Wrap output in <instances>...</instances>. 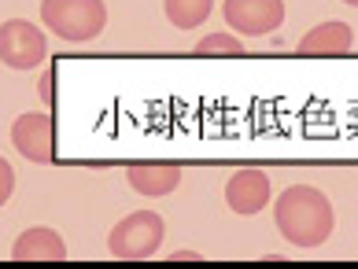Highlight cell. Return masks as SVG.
Wrapping results in <instances>:
<instances>
[{
	"label": "cell",
	"mask_w": 358,
	"mask_h": 269,
	"mask_svg": "<svg viewBox=\"0 0 358 269\" xmlns=\"http://www.w3.org/2000/svg\"><path fill=\"white\" fill-rule=\"evenodd\" d=\"M273 221L292 247H322L336 228V210L322 188L292 184L277 196Z\"/></svg>",
	"instance_id": "1"
},
{
	"label": "cell",
	"mask_w": 358,
	"mask_h": 269,
	"mask_svg": "<svg viewBox=\"0 0 358 269\" xmlns=\"http://www.w3.org/2000/svg\"><path fill=\"white\" fill-rule=\"evenodd\" d=\"M41 22L59 41L85 45L108 26L103 0H41Z\"/></svg>",
	"instance_id": "2"
},
{
	"label": "cell",
	"mask_w": 358,
	"mask_h": 269,
	"mask_svg": "<svg viewBox=\"0 0 358 269\" xmlns=\"http://www.w3.org/2000/svg\"><path fill=\"white\" fill-rule=\"evenodd\" d=\"M163 236H166V221L155 210H137L111 228L108 251L118 262H144L163 247Z\"/></svg>",
	"instance_id": "3"
},
{
	"label": "cell",
	"mask_w": 358,
	"mask_h": 269,
	"mask_svg": "<svg viewBox=\"0 0 358 269\" xmlns=\"http://www.w3.org/2000/svg\"><path fill=\"white\" fill-rule=\"evenodd\" d=\"M48 56V41L30 19H8L0 26V63L11 71H37Z\"/></svg>",
	"instance_id": "4"
},
{
	"label": "cell",
	"mask_w": 358,
	"mask_h": 269,
	"mask_svg": "<svg viewBox=\"0 0 358 269\" xmlns=\"http://www.w3.org/2000/svg\"><path fill=\"white\" fill-rule=\"evenodd\" d=\"M222 15L241 37H266L285 22V0H225Z\"/></svg>",
	"instance_id": "5"
},
{
	"label": "cell",
	"mask_w": 358,
	"mask_h": 269,
	"mask_svg": "<svg viewBox=\"0 0 358 269\" xmlns=\"http://www.w3.org/2000/svg\"><path fill=\"white\" fill-rule=\"evenodd\" d=\"M11 144L30 163H52V155H56V126H52L48 115L26 111L11 126Z\"/></svg>",
	"instance_id": "6"
},
{
	"label": "cell",
	"mask_w": 358,
	"mask_h": 269,
	"mask_svg": "<svg viewBox=\"0 0 358 269\" xmlns=\"http://www.w3.org/2000/svg\"><path fill=\"white\" fill-rule=\"evenodd\" d=\"M270 177L262 170L255 166H244V170H236L229 184H225V203H229L233 214H241V218H251V214H259V210H266L270 203Z\"/></svg>",
	"instance_id": "7"
},
{
	"label": "cell",
	"mask_w": 358,
	"mask_h": 269,
	"mask_svg": "<svg viewBox=\"0 0 358 269\" xmlns=\"http://www.w3.org/2000/svg\"><path fill=\"white\" fill-rule=\"evenodd\" d=\"M11 262H67V244L56 228H26L11 244Z\"/></svg>",
	"instance_id": "8"
},
{
	"label": "cell",
	"mask_w": 358,
	"mask_h": 269,
	"mask_svg": "<svg viewBox=\"0 0 358 269\" xmlns=\"http://www.w3.org/2000/svg\"><path fill=\"white\" fill-rule=\"evenodd\" d=\"M355 45V30L348 22H317L303 34L299 56H348Z\"/></svg>",
	"instance_id": "9"
},
{
	"label": "cell",
	"mask_w": 358,
	"mask_h": 269,
	"mask_svg": "<svg viewBox=\"0 0 358 269\" xmlns=\"http://www.w3.org/2000/svg\"><path fill=\"white\" fill-rule=\"evenodd\" d=\"M126 177H129L134 192L148 196V199H163L181 184V166H174V163H137V166H129Z\"/></svg>",
	"instance_id": "10"
},
{
	"label": "cell",
	"mask_w": 358,
	"mask_h": 269,
	"mask_svg": "<svg viewBox=\"0 0 358 269\" xmlns=\"http://www.w3.org/2000/svg\"><path fill=\"white\" fill-rule=\"evenodd\" d=\"M163 11L178 30H196L215 11V0H163Z\"/></svg>",
	"instance_id": "11"
},
{
	"label": "cell",
	"mask_w": 358,
	"mask_h": 269,
	"mask_svg": "<svg viewBox=\"0 0 358 269\" xmlns=\"http://www.w3.org/2000/svg\"><path fill=\"white\" fill-rule=\"evenodd\" d=\"M192 56H200V59H215V56L241 59V56H244V41H236L233 34H207L203 41H196Z\"/></svg>",
	"instance_id": "12"
},
{
	"label": "cell",
	"mask_w": 358,
	"mask_h": 269,
	"mask_svg": "<svg viewBox=\"0 0 358 269\" xmlns=\"http://www.w3.org/2000/svg\"><path fill=\"white\" fill-rule=\"evenodd\" d=\"M15 196V170H11L8 159H0V207Z\"/></svg>",
	"instance_id": "13"
},
{
	"label": "cell",
	"mask_w": 358,
	"mask_h": 269,
	"mask_svg": "<svg viewBox=\"0 0 358 269\" xmlns=\"http://www.w3.org/2000/svg\"><path fill=\"white\" fill-rule=\"evenodd\" d=\"M170 262H200V254H196V251H174V254H170Z\"/></svg>",
	"instance_id": "14"
},
{
	"label": "cell",
	"mask_w": 358,
	"mask_h": 269,
	"mask_svg": "<svg viewBox=\"0 0 358 269\" xmlns=\"http://www.w3.org/2000/svg\"><path fill=\"white\" fill-rule=\"evenodd\" d=\"M343 4H351V8H358V0H343Z\"/></svg>",
	"instance_id": "15"
}]
</instances>
